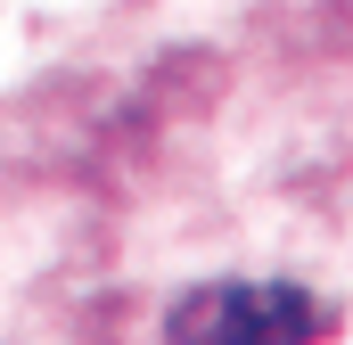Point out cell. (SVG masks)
<instances>
[{
    "label": "cell",
    "mask_w": 353,
    "mask_h": 345,
    "mask_svg": "<svg viewBox=\"0 0 353 345\" xmlns=\"http://www.w3.org/2000/svg\"><path fill=\"white\" fill-rule=\"evenodd\" d=\"M329 313L304 288H197L181 296L165 345H312Z\"/></svg>",
    "instance_id": "obj_1"
}]
</instances>
